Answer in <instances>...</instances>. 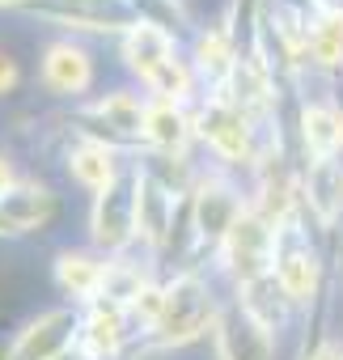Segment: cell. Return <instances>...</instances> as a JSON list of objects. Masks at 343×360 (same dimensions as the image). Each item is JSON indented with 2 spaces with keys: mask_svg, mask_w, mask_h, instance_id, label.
<instances>
[{
  "mask_svg": "<svg viewBox=\"0 0 343 360\" xmlns=\"http://www.w3.org/2000/svg\"><path fill=\"white\" fill-rule=\"evenodd\" d=\"M305 64L322 72H343V5L313 9L309 39H305Z\"/></svg>",
  "mask_w": 343,
  "mask_h": 360,
  "instance_id": "obj_21",
  "label": "cell"
},
{
  "mask_svg": "<svg viewBox=\"0 0 343 360\" xmlns=\"http://www.w3.org/2000/svg\"><path fill=\"white\" fill-rule=\"evenodd\" d=\"M56 284L64 297L72 301H98L102 297V284H106V255L98 250H72L64 246L56 255Z\"/></svg>",
  "mask_w": 343,
  "mask_h": 360,
  "instance_id": "obj_18",
  "label": "cell"
},
{
  "mask_svg": "<svg viewBox=\"0 0 343 360\" xmlns=\"http://www.w3.org/2000/svg\"><path fill=\"white\" fill-rule=\"evenodd\" d=\"M144 119H148V102H140L131 89H115L77 115V136L123 153L144 144Z\"/></svg>",
  "mask_w": 343,
  "mask_h": 360,
  "instance_id": "obj_7",
  "label": "cell"
},
{
  "mask_svg": "<svg viewBox=\"0 0 343 360\" xmlns=\"http://www.w3.org/2000/svg\"><path fill=\"white\" fill-rule=\"evenodd\" d=\"M313 9H330V5H343V0H309Z\"/></svg>",
  "mask_w": 343,
  "mask_h": 360,
  "instance_id": "obj_28",
  "label": "cell"
},
{
  "mask_svg": "<svg viewBox=\"0 0 343 360\" xmlns=\"http://www.w3.org/2000/svg\"><path fill=\"white\" fill-rule=\"evenodd\" d=\"M301 360H343V339H318Z\"/></svg>",
  "mask_w": 343,
  "mask_h": 360,
  "instance_id": "obj_24",
  "label": "cell"
},
{
  "mask_svg": "<svg viewBox=\"0 0 343 360\" xmlns=\"http://www.w3.org/2000/svg\"><path fill=\"white\" fill-rule=\"evenodd\" d=\"M18 183H22V178H18V169H13V161H9L5 153H0V200H5V195H9V191L18 187Z\"/></svg>",
  "mask_w": 343,
  "mask_h": 360,
  "instance_id": "obj_25",
  "label": "cell"
},
{
  "mask_svg": "<svg viewBox=\"0 0 343 360\" xmlns=\"http://www.w3.org/2000/svg\"><path fill=\"white\" fill-rule=\"evenodd\" d=\"M259 326H267L271 335H280L284 326H288V314H292V301H288V292L280 288V280L276 276H259V280H250V284H242L238 288V297H233Z\"/></svg>",
  "mask_w": 343,
  "mask_h": 360,
  "instance_id": "obj_22",
  "label": "cell"
},
{
  "mask_svg": "<svg viewBox=\"0 0 343 360\" xmlns=\"http://www.w3.org/2000/svg\"><path fill=\"white\" fill-rule=\"evenodd\" d=\"M22 5H26V0H0V9H9V13H13V9H22Z\"/></svg>",
  "mask_w": 343,
  "mask_h": 360,
  "instance_id": "obj_27",
  "label": "cell"
},
{
  "mask_svg": "<svg viewBox=\"0 0 343 360\" xmlns=\"http://www.w3.org/2000/svg\"><path fill=\"white\" fill-rule=\"evenodd\" d=\"M276 242H280V229L267 217H259L254 208H246L238 217V225L225 233V242L216 246V263L242 288V284H250L259 276H271V267H276Z\"/></svg>",
  "mask_w": 343,
  "mask_h": 360,
  "instance_id": "obj_6",
  "label": "cell"
},
{
  "mask_svg": "<svg viewBox=\"0 0 343 360\" xmlns=\"http://www.w3.org/2000/svg\"><path fill=\"white\" fill-rule=\"evenodd\" d=\"M136 204H140V161L123 165L110 187L93 195L89 208V242L98 255L115 259L136 246Z\"/></svg>",
  "mask_w": 343,
  "mask_h": 360,
  "instance_id": "obj_3",
  "label": "cell"
},
{
  "mask_svg": "<svg viewBox=\"0 0 343 360\" xmlns=\"http://www.w3.org/2000/svg\"><path fill=\"white\" fill-rule=\"evenodd\" d=\"M195 136L212 148L216 161H225V165H254L259 169V127L229 94H208V102H200Z\"/></svg>",
  "mask_w": 343,
  "mask_h": 360,
  "instance_id": "obj_4",
  "label": "cell"
},
{
  "mask_svg": "<svg viewBox=\"0 0 343 360\" xmlns=\"http://www.w3.org/2000/svg\"><path fill=\"white\" fill-rule=\"evenodd\" d=\"M43 85L56 98H81L93 85V60L81 43L60 39L43 51Z\"/></svg>",
  "mask_w": 343,
  "mask_h": 360,
  "instance_id": "obj_14",
  "label": "cell"
},
{
  "mask_svg": "<svg viewBox=\"0 0 343 360\" xmlns=\"http://www.w3.org/2000/svg\"><path fill=\"white\" fill-rule=\"evenodd\" d=\"M22 18H39L51 22L60 30H85V34H127L140 13L131 0H26L22 9H13Z\"/></svg>",
  "mask_w": 343,
  "mask_h": 360,
  "instance_id": "obj_5",
  "label": "cell"
},
{
  "mask_svg": "<svg viewBox=\"0 0 343 360\" xmlns=\"http://www.w3.org/2000/svg\"><path fill=\"white\" fill-rule=\"evenodd\" d=\"M297 136L305 161L343 157V106L339 102H305L297 110Z\"/></svg>",
  "mask_w": 343,
  "mask_h": 360,
  "instance_id": "obj_15",
  "label": "cell"
},
{
  "mask_svg": "<svg viewBox=\"0 0 343 360\" xmlns=\"http://www.w3.org/2000/svg\"><path fill=\"white\" fill-rule=\"evenodd\" d=\"M119 169H123V161H119L115 148H106L98 140H85V136H77V144H68V178L81 183L85 191L98 195L102 187H110L119 178Z\"/></svg>",
  "mask_w": 343,
  "mask_h": 360,
  "instance_id": "obj_20",
  "label": "cell"
},
{
  "mask_svg": "<svg viewBox=\"0 0 343 360\" xmlns=\"http://www.w3.org/2000/svg\"><path fill=\"white\" fill-rule=\"evenodd\" d=\"M271 276L280 280V288L288 292L292 305H309L322 288V255L309 246V238L301 233V225H284L280 242H276V267Z\"/></svg>",
  "mask_w": 343,
  "mask_h": 360,
  "instance_id": "obj_10",
  "label": "cell"
},
{
  "mask_svg": "<svg viewBox=\"0 0 343 360\" xmlns=\"http://www.w3.org/2000/svg\"><path fill=\"white\" fill-rule=\"evenodd\" d=\"M123 60H127V72L153 94V102H183L187 106L195 72L179 56V39L169 34V30L136 22L123 34Z\"/></svg>",
  "mask_w": 343,
  "mask_h": 360,
  "instance_id": "obj_2",
  "label": "cell"
},
{
  "mask_svg": "<svg viewBox=\"0 0 343 360\" xmlns=\"http://www.w3.org/2000/svg\"><path fill=\"white\" fill-rule=\"evenodd\" d=\"M18 81H22V72H18V56L0 43V98L5 94H13L18 89Z\"/></svg>",
  "mask_w": 343,
  "mask_h": 360,
  "instance_id": "obj_23",
  "label": "cell"
},
{
  "mask_svg": "<svg viewBox=\"0 0 343 360\" xmlns=\"http://www.w3.org/2000/svg\"><path fill=\"white\" fill-rule=\"evenodd\" d=\"M131 343V326L123 305L115 301H89V309L81 314V330H77V360H123Z\"/></svg>",
  "mask_w": 343,
  "mask_h": 360,
  "instance_id": "obj_11",
  "label": "cell"
},
{
  "mask_svg": "<svg viewBox=\"0 0 343 360\" xmlns=\"http://www.w3.org/2000/svg\"><path fill=\"white\" fill-rule=\"evenodd\" d=\"M191 140H195V115L183 102H148L144 148L165 153V157H187Z\"/></svg>",
  "mask_w": 343,
  "mask_h": 360,
  "instance_id": "obj_17",
  "label": "cell"
},
{
  "mask_svg": "<svg viewBox=\"0 0 343 360\" xmlns=\"http://www.w3.org/2000/svg\"><path fill=\"white\" fill-rule=\"evenodd\" d=\"M0 208H5L9 225H13V229H18V238H22V233H43V229L56 221L60 200H56V191H51V187L34 183V178H22V183H18L5 200H0Z\"/></svg>",
  "mask_w": 343,
  "mask_h": 360,
  "instance_id": "obj_19",
  "label": "cell"
},
{
  "mask_svg": "<svg viewBox=\"0 0 343 360\" xmlns=\"http://www.w3.org/2000/svg\"><path fill=\"white\" fill-rule=\"evenodd\" d=\"M221 314V301L212 292V284L200 271H179L174 280H165V301H161V318L153 326V335L136 347V356L148 352H179L200 343L204 335H212Z\"/></svg>",
  "mask_w": 343,
  "mask_h": 360,
  "instance_id": "obj_1",
  "label": "cell"
},
{
  "mask_svg": "<svg viewBox=\"0 0 343 360\" xmlns=\"http://www.w3.org/2000/svg\"><path fill=\"white\" fill-rule=\"evenodd\" d=\"M250 208V200L221 174H200V183L191 191V221H195V246L212 250L225 242V233L238 225V217Z\"/></svg>",
  "mask_w": 343,
  "mask_h": 360,
  "instance_id": "obj_8",
  "label": "cell"
},
{
  "mask_svg": "<svg viewBox=\"0 0 343 360\" xmlns=\"http://www.w3.org/2000/svg\"><path fill=\"white\" fill-rule=\"evenodd\" d=\"M238 60H242V51H238V43H233L229 30L212 26V30L195 34L191 72H195L212 94H225V89H229V81H233V72H238Z\"/></svg>",
  "mask_w": 343,
  "mask_h": 360,
  "instance_id": "obj_16",
  "label": "cell"
},
{
  "mask_svg": "<svg viewBox=\"0 0 343 360\" xmlns=\"http://www.w3.org/2000/svg\"><path fill=\"white\" fill-rule=\"evenodd\" d=\"M216 360H276V335L259 326L238 301H225L212 326Z\"/></svg>",
  "mask_w": 343,
  "mask_h": 360,
  "instance_id": "obj_12",
  "label": "cell"
},
{
  "mask_svg": "<svg viewBox=\"0 0 343 360\" xmlns=\"http://www.w3.org/2000/svg\"><path fill=\"white\" fill-rule=\"evenodd\" d=\"M297 187H301V212H309L322 229H335L343 221V157L305 161Z\"/></svg>",
  "mask_w": 343,
  "mask_h": 360,
  "instance_id": "obj_13",
  "label": "cell"
},
{
  "mask_svg": "<svg viewBox=\"0 0 343 360\" xmlns=\"http://www.w3.org/2000/svg\"><path fill=\"white\" fill-rule=\"evenodd\" d=\"M0 238H18V229L9 225V217H5V208H0Z\"/></svg>",
  "mask_w": 343,
  "mask_h": 360,
  "instance_id": "obj_26",
  "label": "cell"
},
{
  "mask_svg": "<svg viewBox=\"0 0 343 360\" xmlns=\"http://www.w3.org/2000/svg\"><path fill=\"white\" fill-rule=\"evenodd\" d=\"M77 330H81L77 309L68 305L43 309L13 335V343L0 352V360H64L77 347Z\"/></svg>",
  "mask_w": 343,
  "mask_h": 360,
  "instance_id": "obj_9",
  "label": "cell"
}]
</instances>
